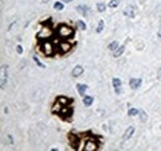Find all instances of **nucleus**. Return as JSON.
Returning <instances> with one entry per match:
<instances>
[{
  "label": "nucleus",
  "mask_w": 161,
  "mask_h": 151,
  "mask_svg": "<svg viewBox=\"0 0 161 151\" xmlns=\"http://www.w3.org/2000/svg\"><path fill=\"white\" fill-rule=\"evenodd\" d=\"M58 35L61 37H71L73 36V29L66 25H61L58 27Z\"/></svg>",
  "instance_id": "nucleus-1"
},
{
  "label": "nucleus",
  "mask_w": 161,
  "mask_h": 151,
  "mask_svg": "<svg viewBox=\"0 0 161 151\" xmlns=\"http://www.w3.org/2000/svg\"><path fill=\"white\" fill-rule=\"evenodd\" d=\"M0 74H1V81H0V87L1 89H4L6 86L7 82V73H6V66H1V71H0Z\"/></svg>",
  "instance_id": "nucleus-2"
},
{
  "label": "nucleus",
  "mask_w": 161,
  "mask_h": 151,
  "mask_svg": "<svg viewBox=\"0 0 161 151\" xmlns=\"http://www.w3.org/2000/svg\"><path fill=\"white\" fill-rule=\"evenodd\" d=\"M41 47H42V51L46 56H51V54L53 53V47H52V44L50 42V41L43 42L42 45H41Z\"/></svg>",
  "instance_id": "nucleus-3"
},
{
  "label": "nucleus",
  "mask_w": 161,
  "mask_h": 151,
  "mask_svg": "<svg viewBox=\"0 0 161 151\" xmlns=\"http://www.w3.org/2000/svg\"><path fill=\"white\" fill-rule=\"evenodd\" d=\"M123 14L126 16V18H130V19H133L134 16H135V6L133 5H129V6H126L125 7V10L123 11Z\"/></svg>",
  "instance_id": "nucleus-4"
},
{
  "label": "nucleus",
  "mask_w": 161,
  "mask_h": 151,
  "mask_svg": "<svg viewBox=\"0 0 161 151\" xmlns=\"http://www.w3.org/2000/svg\"><path fill=\"white\" fill-rule=\"evenodd\" d=\"M141 78H131L129 81V86L131 89H138V88L141 86Z\"/></svg>",
  "instance_id": "nucleus-5"
},
{
  "label": "nucleus",
  "mask_w": 161,
  "mask_h": 151,
  "mask_svg": "<svg viewBox=\"0 0 161 151\" xmlns=\"http://www.w3.org/2000/svg\"><path fill=\"white\" fill-rule=\"evenodd\" d=\"M111 83H113V87H114V90L115 93H120L122 92V81L119 78H113V81H111Z\"/></svg>",
  "instance_id": "nucleus-6"
},
{
  "label": "nucleus",
  "mask_w": 161,
  "mask_h": 151,
  "mask_svg": "<svg viewBox=\"0 0 161 151\" xmlns=\"http://www.w3.org/2000/svg\"><path fill=\"white\" fill-rule=\"evenodd\" d=\"M76 10L78 11V12H81L83 16H87L89 14V11H90V7L89 6H86V5H78L77 7H76Z\"/></svg>",
  "instance_id": "nucleus-7"
},
{
  "label": "nucleus",
  "mask_w": 161,
  "mask_h": 151,
  "mask_svg": "<svg viewBox=\"0 0 161 151\" xmlns=\"http://www.w3.org/2000/svg\"><path fill=\"white\" fill-rule=\"evenodd\" d=\"M83 72H84V69H83V67L82 66H76L73 68V71H72V77H79V76H82L83 74Z\"/></svg>",
  "instance_id": "nucleus-8"
},
{
  "label": "nucleus",
  "mask_w": 161,
  "mask_h": 151,
  "mask_svg": "<svg viewBox=\"0 0 161 151\" xmlns=\"http://www.w3.org/2000/svg\"><path fill=\"white\" fill-rule=\"evenodd\" d=\"M135 131V128L134 127H129L126 130H125V133H124V135H123V139L124 140H129L131 136H133V134Z\"/></svg>",
  "instance_id": "nucleus-9"
},
{
  "label": "nucleus",
  "mask_w": 161,
  "mask_h": 151,
  "mask_svg": "<svg viewBox=\"0 0 161 151\" xmlns=\"http://www.w3.org/2000/svg\"><path fill=\"white\" fill-rule=\"evenodd\" d=\"M77 90H78V93H79V95L81 97H84V94H86V90H87V87L86 84H83V83H78L77 84Z\"/></svg>",
  "instance_id": "nucleus-10"
},
{
  "label": "nucleus",
  "mask_w": 161,
  "mask_h": 151,
  "mask_svg": "<svg viewBox=\"0 0 161 151\" xmlns=\"http://www.w3.org/2000/svg\"><path fill=\"white\" fill-rule=\"evenodd\" d=\"M96 149H97V144L94 141L89 140V141L86 142V146H84V150L86 151H93V150H96Z\"/></svg>",
  "instance_id": "nucleus-11"
},
{
  "label": "nucleus",
  "mask_w": 161,
  "mask_h": 151,
  "mask_svg": "<svg viewBox=\"0 0 161 151\" xmlns=\"http://www.w3.org/2000/svg\"><path fill=\"white\" fill-rule=\"evenodd\" d=\"M124 51H125V45H123V46H119V47H118V48L114 51L113 57H115V58H117V57H120L122 54H123V52H124Z\"/></svg>",
  "instance_id": "nucleus-12"
},
{
  "label": "nucleus",
  "mask_w": 161,
  "mask_h": 151,
  "mask_svg": "<svg viewBox=\"0 0 161 151\" xmlns=\"http://www.w3.org/2000/svg\"><path fill=\"white\" fill-rule=\"evenodd\" d=\"M93 100H94V98L92 97V95H86V97H83V104L86 107H90L92 103H93Z\"/></svg>",
  "instance_id": "nucleus-13"
},
{
  "label": "nucleus",
  "mask_w": 161,
  "mask_h": 151,
  "mask_svg": "<svg viewBox=\"0 0 161 151\" xmlns=\"http://www.w3.org/2000/svg\"><path fill=\"white\" fill-rule=\"evenodd\" d=\"M51 33H52V31L50 30L48 27H43V29H42V31H41V32L39 33V37H40V39H43V36H45V35H46V36H50Z\"/></svg>",
  "instance_id": "nucleus-14"
},
{
  "label": "nucleus",
  "mask_w": 161,
  "mask_h": 151,
  "mask_svg": "<svg viewBox=\"0 0 161 151\" xmlns=\"http://www.w3.org/2000/svg\"><path fill=\"white\" fill-rule=\"evenodd\" d=\"M60 47H61V51L62 52H68L69 50H71V45L67 44V42H62L60 45Z\"/></svg>",
  "instance_id": "nucleus-15"
},
{
  "label": "nucleus",
  "mask_w": 161,
  "mask_h": 151,
  "mask_svg": "<svg viewBox=\"0 0 161 151\" xmlns=\"http://www.w3.org/2000/svg\"><path fill=\"white\" fill-rule=\"evenodd\" d=\"M119 47V44H118V41H113V42H110L109 45H108V48L110 50V51H115V50H117Z\"/></svg>",
  "instance_id": "nucleus-16"
},
{
  "label": "nucleus",
  "mask_w": 161,
  "mask_h": 151,
  "mask_svg": "<svg viewBox=\"0 0 161 151\" xmlns=\"http://www.w3.org/2000/svg\"><path fill=\"white\" fill-rule=\"evenodd\" d=\"M76 25L81 29V30H86V29H87L86 22H84V21H82V20H77V21H76Z\"/></svg>",
  "instance_id": "nucleus-17"
},
{
  "label": "nucleus",
  "mask_w": 161,
  "mask_h": 151,
  "mask_svg": "<svg viewBox=\"0 0 161 151\" xmlns=\"http://www.w3.org/2000/svg\"><path fill=\"white\" fill-rule=\"evenodd\" d=\"M53 7H55L56 10H58V11L63 10V3L62 1H56L55 4H53Z\"/></svg>",
  "instance_id": "nucleus-18"
},
{
  "label": "nucleus",
  "mask_w": 161,
  "mask_h": 151,
  "mask_svg": "<svg viewBox=\"0 0 161 151\" xmlns=\"http://www.w3.org/2000/svg\"><path fill=\"white\" fill-rule=\"evenodd\" d=\"M139 112L140 110H138V109L131 108V109H129V112H128V115H129V116H135V115L139 114Z\"/></svg>",
  "instance_id": "nucleus-19"
},
{
  "label": "nucleus",
  "mask_w": 161,
  "mask_h": 151,
  "mask_svg": "<svg viewBox=\"0 0 161 151\" xmlns=\"http://www.w3.org/2000/svg\"><path fill=\"white\" fill-rule=\"evenodd\" d=\"M139 114H140V120H141L143 123H145V121L147 120V115H146V113L144 112V110H140V112H139Z\"/></svg>",
  "instance_id": "nucleus-20"
},
{
  "label": "nucleus",
  "mask_w": 161,
  "mask_h": 151,
  "mask_svg": "<svg viewBox=\"0 0 161 151\" xmlns=\"http://www.w3.org/2000/svg\"><path fill=\"white\" fill-rule=\"evenodd\" d=\"M97 10H98L99 12H104V11H105V4L98 3V4H97Z\"/></svg>",
  "instance_id": "nucleus-21"
},
{
  "label": "nucleus",
  "mask_w": 161,
  "mask_h": 151,
  "mask_svg": "<svg viewBox=\"0 0 161 151\" xmlns=\"http://www.w3.org/2000/svg\"><path fill=\"white\" fill-rule=\"evenodd\" d=\"M103 30H104V21H103V20H99L98 27H97V32H102Z\"/></svg>",
  "instance_id": "nucleus-22"
},
{
  "label": "nucleus",
  "mask_w": 161,
  "mask_h": 151,
  "mask_svg": "<svg viewBox=\"0 0 161 151\" xmlns=\"http://www.w3.org/2000/svg\"><path fill=\"white\" fill-rule=\"evenodd\" d=\"M34 61H35V63L39 66V67H41V68H45V65L39 60V57H37V56H34Z\"/></svg>",
  "instance_id": "nucleus-23"
},
{
  "label": "nucleus",
  "mask_w": 161,
  "mask_h": 151,
  "mask_svg": "<svg viewBox=\"0 0 161 151\" xmlns=\"http://www.w3.org/2000/svg\"><path fill=\"white\" fill-rule=\"evenodd\" d=\"M119 5V0H110V3L108 4L109 7H117Z\"/></svg>",
  "instance_id": "nucleus-24"
},
{
  "label": "nucleus",
  "mask_w": 161,
  "mask_h": 151,
  "mask_svg": "<svg viewBox=\"0 0 161 151\" xmlns=\"http://www.w3.org/2000/svg\"><path fill=\"white\" fill-rule=\"evenodd\" d=\"M22 51H24V50H22V46H21V45H18V46H16V52H18L19 54H21Z\"/></svg>",
  "instance_id": "nucleus-25"
},
{
  "label": "nucleus",
  "mask_w": 161,
  "mask_h": 151,
  "mask_svg": "<svg viewBox=\"0 0 161 151\" xmlns=\"http://www.w3.org/2000/svg\"><path fill=\"white\" fill-rule=\"evenodd\" d=\"M61 1L63 3V4H68V3H72L73 0H61Z\"/></svg>",
  "instance_id": "nucleus-26"
},
{
  "label": "nucleus",
  "mask_w": 161,
  "mask_h": 151,
  "mask_svg": "<svg viewBox=\"0 0 161 151\" xmlns=\"http://www.w3.org/2000/svg\"><path fill=\"white\" fill-rule=\"evenodd\" d=\"M158 78H161V68L159 69V72H158Z\"/></svg>",
  "instance_id": "nucleus-27"
},
{
  "label": "nucleus",
  "mask_w": 161,
  "mask_h": 151,
  "mask_svg": "<svg viewBox=\"0 0 161 151\" xmlns=\"http://www.w3.org/2000/svg\"><path fill=\"white\" fill-rule=\"evenodd\" d=\"M158 36H159V37H161V27L159 29V31H158Z\"/></svg>",
  "instance_id": "nucleus-28"
}]
</instances>
